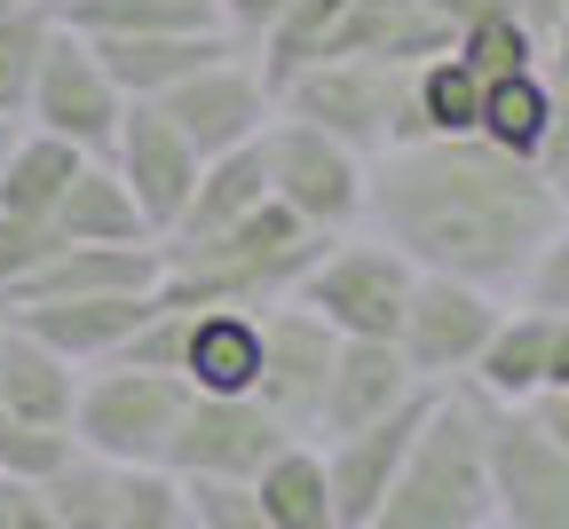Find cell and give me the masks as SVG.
Wrapping results in <instances>:
<instances>
[{
    "mask_svg": "<svg viewBox=\"0 0 569 529\" xmlns=\"http://www.w3.org/2000/svg\"><path fill=\"white\" fill-rule=\"evenodd\" d=\"M17 134H24V119H0V167H9V150H17Z\"/></svg>",
    "mask_w": 569,
    "mask_h": 529,
    "instance_id": "cell-44",
    "label": "cell"
},
{
    "mask_svg": "<svg viewBox=\"0 0 569 529\" xmlns=\"http://www.w3.org/2000/svg\"><path fill=\"white\" fill-rule=\"evenodd\" d=\"M482 475H490L498 529H569V450L546 435V419L530 403H490Z\"/></svg>",
    "mask_w": 569,
    "mask_h": 529,
    "instance_id": "cell-7",
    "label": "cell"
},
{
    "mask_svg": "<svg viewBox=\"0 0 569 529\" xmlns=\"http://www.w3.org/2000/svg\"><path fill=\"white\" fill-rule=\"evenodd\" d=\"M103 167L127 182V198L142 206V221H151V238H167L182 206H190V182H198V150L167 127L159 103H127L119 111V134L103 150Z\"/></svg>",
    "mask_w": 569,
    "mask_h": 529,
    "instance_id": "cell-14",
    "label": "cell"
},
{
    "mask_svg": "<svg viewBox=\"0 0 569 529\" xmlns=\"http://www.w3.org/2000/svg\"><path fill=\"white\" fill-rule=\"evenodd\" d=\"M530 411H538V419H546V435H553V442L569 450V403H561V396H538Z\"/></svg>",
    "mask_w": 569,
    "mask_h": 529,
    "instance_id": "cell-42",
    "label": "cell"
},
{
    "mask_svg": "<svg viewBox=\"0 0 569 529\" xmlns=\"http://www.w3.org/2000/svg\"><path fill=\"white\" fill-rule=\"evenodd\" d=\"M119 529H182V482L159 467L119 475Z\"/></svg>",
    "mask_w": 569,
    "mask_h": 529,
    "instance_id": "cell-36",
    "label": "cell"
},
{
    "mask_svg": "<svg viewBox=\"0 0 569 529\" xmlns=\"http://www.w3.org/2000/svg\"><path fill=\"white\" fill-rule=\"evenodd\" d=\"M88 48H96L103 80H111L127 103H159L167 88H182L190 71L222 63V56H238L246 40L213 24V32H127V40H88Z\"/></svg>",
    "mask_w": 569,
    "mask_h": 529,
    "instance_id": "cell-18",
    "label": "cell"
},
{
    "mask_svg": "<svg viewBox=\"0 0 569 529\" xmlns=\"http://www.w3.org/2000/svg\"><path fill=\"white\" fill-rule=\"evenodd\" d=\"M253 498H261V521H269V529H340L317 442H284L277 459L253 475Z\"/></svg>",
    "mask_w": 569,
    "mask_h": 529,
    "instance_id": "cell-28",
    "label": "cell"
},
{
    "mask_svg": "<svg viewBox=\"0 0 569 529\" xmlns=\"http://www.w3.org/2000/svg\"><path fill=\"white\" fill-rule=\"evenodd\" d=\"M0 529H17V482L0 475Z\"/></svg>",
    "mask_w": 569,
    "mask_h": 529,
    "instance_id": "cell-43",
    "label": "cell"
},
{
    "mask_svg": "<svg viewBox=\"0 0 569 529\" xmlns=\"http://www.w3.org/2000/svg\"><path fill=\"white\" fill-rule=\"evenodd\" d=\"M56 230H63V246H159L142 206L127 198V182L103 159H88L71 174V190L56 198Z\"/></svg>",
    "mask_w": 569,
    "mask_h": 529,
    "instance_id": "cell-24",
    "label": "cell"
},
{
    "mask_svg": "<svg viewBox=\"0 0 569 529\" xmlns=\"http://www.w3.org/2000/svg\"><path fill=\"white\" fill-rule=\"evenodd\" d=\"M119 475L127 467L96 459V450H71V459L48 482H32V490L56 513V529H119Z\"/></svg>",
    "mask_w": 569,
    "mask_h": 529,
    "instance_id": "cell-30",
    "label": "cell"
},
{
    "mask_svg": "<svg viewBox=\"0 0 569 529\" xmlns=\"http://www.w3.org/2000/svg\"><path fill=\"white\" fill-rule=\"evenodd\" d=\"M482 419L490 403L451 380L427 396V419L403 450L396 482L356 529H482L490 521V475H482Z\"/></svg>",
    "mask_w": 569,
    "mask_h": 529,
    "instance_id": "cell-3",
    "label": "cell"
},
{
    "mask_svg": "<svg viewBox=\"0 0 569 529\" xmlns=\"http://www.w3.org/2000/svg\"><path fill=\"white\" fill-rule=\"evenodd\" d=\"M522 309H546V317H569V213L553 221V238L530 253V269H522Z\"/></svg>",
    "mask_w": 569,
    "mask_h": 529,
    "instance_id": "cell-38",
    "label": "cell"
},
{
    "mask_svg": "<svg viewBox=\"0 0 569 529\" xmlns=\"http://www.w3.org/2000/svg\"><path fill=\"white\" fill-rule=\"evenodd\" d=\"M48 40H56V9H17V17H0V119H24Z\"/></svg>",
    "mask_w": 569,
    "mask_h": 529,
    "instance_id": "cell-33",
    "label": "cell"
},
{
    "mask_svg": "<svg viewBox=\"0 0 569 529\" xmlns=\"http://www.w3.org/2000/svg\"><path fill=\"white\" fill-rule=\"evenodd\" d=\"M561 388H569V317H553V348H546V396H561Z\"/></svg>",
    "mask_w": 569,
    "mask_h": 529,
    "instance_id": "cell-41",
    "label": "cell"
},
{
    "mask_svg": "<svg viewBox=\"0 0 569 529\" xmlns=\"http://www.w3.org/2000/svg\"><path fill=\"white\" fill-rule=\"evenodd\" d=\"M222 9V32H238V40H253L269 17H277V0H213Z\"/></svg>",
    "mask_w": 569,
    "mask_h": 529,
    "instance_id": "cell-40",
    "label": "cell"
},
{
    "mask_svg": "<svg viewBox=\"0 0 569 529\" xmlns=\"http://www.w3.org/2000/svg\"><path fill=\"white\" fill-rule=\"evenodd\" d=\"M269 198V159H261V142H238L222 150V159H198V182H190V206L167 238H206V230H222V221L253 213Z\"/></svg>",
    "mask_w": 569,
    "mask_h": 529,
    "instance_id": "cell-25",
    "label": "cell"
},
{
    "mask_svg": "<svg viewBox=\"0 0 569 529\" xmlns=\"http://www.w3.org/2000/svg\"><path fill=\"white\" fill-rule=\"evenodd\" d=\"M159 285V246H56L32 277L0 292L9 309H48V300H88V292H151Z\"/></svg>",
    "mask_w": 569,
    "mask_h": 529,
    "instance_id": "cell-19",
    "label": "cell"
},
{
    "mask_svg": "<svg viewBox=\"0 0 569 529\" xmlns=\"http://www.w3.org/2000/svg\"><path fill=\"white\" fill-rule=\"evenodd\" d=\"M261 159H269V198L284 213H301L309 230L340 238V230L365 221V159H356L348 142H332V134L277 111L261 127Z\"/></svg>",
    "mask_w": 569,
    "mask_h": 529,
    "instance_id": "cell-9",
    "label": "cell"
},
{
    "mask_svg": "<svg viewBox=\"0 0 569 529\" xmlns=\"http://www.w3.org/2000/svg\"><path fill=\"white\" fill-rule=\"evenodd\" d=\"M443 48H451V32L427 0H340V24H332L325 56H365V63H403L411 71V63L443 56Z\"/></svg>",
    "mask_w": 569,
    "mask_h": 529,
    "instance_id": "cell-20",
    "label": "cell"
},
{
    "mask_svg": "<svg viewBox=\"0 0 569 529\" xmlns=\"http://www.w3.org/2000/svg\"><path fill=\"white\" fill-rule=\"evenodd\" d=\"M427 396H436V388H427ZM427 396H411L403 411H388V419H372V427H356V435L317 442V459H325V490H332L340 529H356V521L380 506V490L396 482L403 450H411V435H419V419H427Z\"/></svg>",
    "mask_w": 569,
    "mask_h": 529,
    "instance_id": "cell-15",
    "label": "cell"
},
{
    "mask_svg": "<svg viewBox=\"0 0 569 529\" xmlns=\"http://www.w3.org/2000/svg\"><path fill=\"white\" fill-rule=\"evenodd\" d=\"M332 356H340V332L317 309H301V300H269V309H261V380H253V403H269L284 427L309 442Z\"/></svg>",
    "mask_w": 569,
    "mask_h": 529,
    "instance_id": "cell-13",
    "label": "cell"
},
{
    "mask_svg": "<svg viewBox=\"0 0 569 529\" xmlns=\"http://www.w3.org/2000/svg\"><path fill=\"white\" fill-rule=\"evenodd\" d=\"M56 24L80 40H127V32H213V0H56Z\"/></svg>",
    "mask_w": 569,
    "mask_h": 529,
    "instance_id": "cell-27",
    "label": "cell"
},
{
    "mask_svg": "<svg viewBox=\"0 0 569 529\" xmlns=\"http://www.w3.org/2000/svg\"><path fill=\"white\" fill-rule=\"evenodd\" d=\"M119 111H127V96L103 80L96 48H88L80 32L56 24V40H48V56H40V80H32V103H24V127L71 142L80 159H103L111 134H119Z\"/></svg>",
    "mask_w": 569,
    "mask_h": 529,
    "instance_id": "cell-11",
    "label": "cell"
},
{
    "mask_svg": "<svg viewBox=\"0 0 569 529\" xmlns=\"http://www.w3.org/2000/svg\"><path fill=\"white\" fill-rule=\"evenodd\" d=\"M182 521L190 529H269L253 482H182Z\"/></svg>",
    "mask_w": 569,
    "mask_h": 529,
    "instance_id": "cell-37",
    "label": "cell"
},
{
    "mask_svg": "<svg viewBox=\"0 0 569 529\" xmlns=\"http://www.w3.org/2000/svg\"><path fill=\"white\" fill-rule=\"evenodd\" d=\"M451 56H459L475 80L490 88V80H507V71H530V63H538V32H530L522 17H498V24L459 32V40H451Z\"/></svg>",
    "mask_w": 569,
    "mask_h": 529,
    "instance_id": "cell-34",
    "label": "cell"
},
{
    "mask_svg": "<svg viewBox=\"0 0 569 529\" xmlns=\"http://www.w3.org/2000/svg\"><path fill=\"white\" fill-rule=\"evenodd\" d=\"M561 403H569V388H561Z\"/></svg>",
    "mask_w": 569,
    "mask_h": 529,
    "instance_id": "cell-47",
    "label": "cell"
},
{
    "mask_svg": "<svg viewBox=\"0 0 569 529\" xmlns=\"http://www.w3.org/2000/svg\"><path fill=\"white\" fill-rule=\"evenodd\" d=\"M88 159L71 142L24 127L17 150H9V167H0V213H56V198L71 190V174H80Z\"/></svg>",
    "mask_w": 569,
    "mask_h": 529,
    "instance_id": "cell-29",
    "label": "cell"
},
{
    "mask_svg": "<svg viewBox=\"0 0 569 529\" xmlns=\"http://www.w3.org/2000/svg\"><path fill=\"white\" fill-rule=\"evenodd\" d=\"M411 285H419V269L396 246H380L372 230H340V238H325V253L309 261L293 300L317 309L340 340H396Z\"/></svg>",
    "mask_w": 569,
    "mask_h": 529,
    "instance_id": "cell-6",
    "label": "cell"
},
{
    "mask_svg": "<svg viewBox=\"0 0 569 529\" xmlns=\"http://www.w3.org/2000/svg\"><path fill=\"white\" fill-rule=\"evenodd\" d=\"M284 442H301V435L253 396H190L167 450H159V475H174V482H253Z\"/></svg>",
    "mask_w": 569,
    "mask_h": 529,
    "instance_id": "cell-8",
    "label": "cell"
},
{
    "mask_svg": "<svg viewBox=\"0 0 569 529\" xmlns=\"http://www.w3.org/2000/svg\"><path fill=\"white\" fill-rule=\"evenodd\" d=\"M80 380H88V371L71 363V356H56L48 340H32L24 325L0 317V411H9V419H32V427H63L71 435Z\"/></svg>",
    "mask_w": 569,
    "mask_h": 529,
    "instance_id": "cell-21",
    "label": "cell"
},
{
    "mask_svg": "<svg viewBox=\"0 0 569 529\" xmlns=\"http://www.w3.org/2000/svg\"><path fill=\"white\" fill-rule=\"evenodd\" d=\"M546 348H553V317L507 300L498 325H490V340H482V356H475V371H467V388L482 403H530V396H546Z\"/></svg>",
    "mask_w": 569,
    "mask_h": 529,
    "instance_id": "cell-23",
    "label": "cell"
},
{
    "mask_svg": "<svg viewBox=\"0 0 569 529\" xmlns=\"http://www.w3.org/2000/svg\"><path fill=\"white\" fill-rule=\"evenodd\" d=\"M411 396H427V388L411 380V363L396 356V340H340V356H332V371H325V403H317L309 442L356 435V427L403 411Z\"/></svg>",
    "mask_w": 569,
    "mask_h": 529,
    "instance_id": "cell-16",
    "label": "cell"
},
{
    "mask_svg": "<svg viewBox=\"0 0 569 529\" xmlns=\"http://www.w3.org/2000/svg\"><path fill=\"white\" fill-rule=\"evenodd\" d=\"M482 529H498V521H482Z\"/></svg>",
    "mask_w": 569,
    "mask_h": 529,
    "instance_id": "cell-48",
    "label": "cell"
},
{
    "mask_svg": "<svg viewBox=\"0 0 569 529\" xmlns=\"http://www.w3.org/2000/svg\"><path fill=\"white\" fill-rule=\"evenodd\" d=\"M427 9L443 17V32H475V24H498V17H522V0H427Z\"/></svg>",
    "mask_w": 569,
    "mask_h": 529,
    "instance_id": "cell-39",
    "label": "cell"
},
{
    "mask_svg": "<svg viewBox=\"0 0 569 529\" xmlns=\"http://www.w3.org/2000/svg\"><path fill=\"white\" fill-rule=\"evenodd\" d=\"M553 24H569V0H553Z\"/></svg>",
    "mask_w": 569,
    "mask_h": 529,
    "instance_id": "cell-46",
    "label": "cell"
},
{
    "mask_svg": "<svg viewBox=\"0 0 569 529\" xmlns=\"http://www.w3.org/2000/svg\"><path fill=\"white\" fill-rule=\"evenodd\" d=\"M71 450H80V442H71L63 427H32V419H9V411H0V475H9L17 490L48 482Z\"/></svg>",
    "mask_w": 569,
    "mask_h": 529,
    "instance_id": "cell-35",
    "label": "cell"
},
{
    "mask_svg": "<svg viewBox=\"0 0 569 529\" xmlns=\"http://www.w3.org/2000/svg\"><path fill=\"white\" fill-rule=\"evenodd\" d=\"M498 309H507L498 292L419 269V285H411V300H403V325H396V356L411 363L419 388H451V380H467V371H475V356H482Z\"/></svg>",
    "mask_w": 569,
    "mask_h": 529,
    "instance_id": "cell-10",
    "label": "cell"
},
{
    "mask_svg": "<svg viewBox=\"0 0 569 529\" xmlns=\"http://www.w3.org/2000/svg\"><path fill=\"white\" fill-rule=\"evenodd\" d=\"M17 9H56V0H0V17H17Z\"/></svg>",
    "mask_w": 569,
    "mask_h": 529,
    "instance_id": "cell-45",
    "label": "cell"
},
{
    "mask_svg": "<svg viewBox=\"0 0 569 529\" xmlns=\"http://www.w3.org/2000/svg\"><path fill=\"white\" fill-rule=\"evenodd\" d=\"M411 119H419V134H475V119H482V80L443 48V56H427V63H411Z\"/></svg>",
    "mask_w": 569,
    "mask_h": 529,
    "instance_id": "cell-32",
    "label": "cell"
},
{
    "mask_svg": "<svg viewBox=\"0 0 569 529\" xmlns=\"http://www.w3.org/2000/svg\"><path fill=\"white\" fill-rule=\"evenodd\" d=\"M325 253V230H309L301 213H284L261 198L253 213L222 221L206 238H159V300L167 309H269L293 300L309 261Z\"/></svg>",
    "mask_w": 569,
    "mask_h": 529,
    "instance_id": "cell-2",
    "label": "cell"
},
{
    "mask_svg": "<svg viewBox=\"0 0 569 529\" xmlns=\"http://www.w3.org/2000/svg\"><path fill=\"white\" fill-rule=\"evenodd\" d=\"M546 127H553V96H546V80H538V63H530V71H507V80L482 88V119H475L482 142L515 150V159H538Z\"/></svg>",
    "mask_w": 569,
    "mask_h": 529,
    "instance_id": "cell-31",
    "label": "cell"
},
{
    "mask_svg": "<svg viewBox=\"0 0 569 529\" xmlns=\"http://www.w3.org/2000/svg\"><path fill=\"white\" fill-rule=\"evenodd\" d=\"M190 403L182 371H142V363H96L71 403V442L111 467H159V450Z\"/></svg>",
    "mask_w": 569,
    "mask_h": 529,
    "instance_id": "cell-5",
    "label": "cell"
},
{
    "mask_svg": "<svg viewBox=\"0 0 569 529\" xmlns=\"http://www.w3.org/2000/svg\"><path fill=\"white\" fill-rule=\"evenodd\" d=\"M182 529H190V521H182Z\"/></svg>",
    "mask_w": 569,
    "mask_h": 529,
    "instance_id": "cell-49",
    "label": "cell"
},
{
    "mask_svg": "<svg viewBox=\"0 0 569 529\" xmlns=\"http://www.w3.org/2000/svg\"><path fill=\"white\" fill-rule=\"evenodd\" d=\"M159 111H167V127L198 150V159H222V150H238V142H261V127L277 119V96H269V80L253 71V56L238 48L222 63L190 71L182 88H167Z\"/></svg>",
    "mask_w": 569,
    "mask_h": 529,
    "instance_id": "cell-12",
    "label": "cell"
},
{
    "mask_svg": "<svg viewBox=\"0 0 569 529\" xmlns=\"http://www.w3.org/2000/svg\"><path fill=\"white\" fill-rule=\"evenodd\" d=\"M553 221L561 198L546 190V174L482 134H419L365 159V221L356 230H372L427 277H459L515 300Z\"/></svg>",
    "mask_w": 569,
    "mask_h": 529,
    "instance_id": "cell-1",
    "label": "cell"
},
{
    "mask_svg": "<svg viewBox=\"0 0 569 529\" xmlns=\"http://www.w3.org/2000/svg\"><path fill=\"white\" fill-rule=\"evenodd\" d=\"M277 111L301 119L332 142H348L356 159H380L388 142H419L411 119V71L403 63H365V56H325L301 80L277 88Z\"/></svg>",
    "mask_w": 569,
    "mask_h": 529,
    "instance_id": "cell-4",
    "label": "cell"
},
{
    "mask_svg": "<svg viewBox=\"0 0 569 529\" xmlns=\"http://www.w3.org/2000/svg\"><path fill=\"white\" fill-rule=\"evenodd\" d=\"M190 396H253L261 380V309H190L182 317Z\"/></svg>",
    "mask_w": 569,
    "mask_h": 529,
    "instance_id": "cell-22",
    "label": "cell"
},
{
    "mask_svg": "<svg viewBox=\"0 0 569 529\" xmlns=\"http://www.w3.org/2000/svg\"><path fill=\"white\" fill-rule=\"evenodd\" d=\"M151 309H159V292H88V300H48V309H9V325H24L56 356L96 371V363H111L142 325H151Z\"/></svg>",
    "mask_w": 569,
    "mask_h": 529,
    "instance_id": "cell-17",
    "label": "cell"
},
{
    "mask_svg": "<svg viewBox=\"0 0 569 529\" xmlns=\"http://www.w3.org/2000/svg\"><path fill=\"white\" fill-rule=\"evenodd\" d=\"M332 24H340V0H277V17L246 40L253 71L269 80V96H277L284 80H301V71L332 48Z\"/></svg>",
    "mask_w": 569,
    "mask_h": 529,
    "instance_id": "cell-26",
    "label": "cell"
}]
</instances>
